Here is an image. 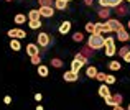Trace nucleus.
<instances>
[{"label": "nucleus", "mask_w": 130, "mask_h": 110, "mask_svg": "<svg viewBox=\"0 0 130 110\" xmlns=\"http://www.w3.org/2000/svg\"><path fill=\"white\" fill-rule=\"evenodd\" d=\"M87 46H91L92 49H102L104 48V35H99V33H94V35H89L87 38Z\"/></svg>", "instance_id": "f257e3e1"}, {"label": "nucleus", "mask_w": 130, "mask_h": 110, "mask_svg": "<svg viewBox=\"0 0 130 110\" xmlns=\"http://www.w3.org/2000/svg\"><path fill=\"white\" fill-rule=\"evenodd\" d=\"M104 49H105V56H109V58L117 54V46H115V38L114 36H105L104 38Z\"/></svg>", "instance_id": "f03ea898"}, {"label": "nucleus", "mask_w": 130, "mask_h": 110, "mask_svg": "<svg viewBox=\"0 0 130 110\" xmlns=\"http://www.w3.org/2000/svg\"><path fill=\"white\" fill-rule=\"evenodd\" d=\"M36 44H38L40 48H48L51 43H53V38H51L50 35H48L46 31H41V33H38V38H36Z\"/></svg>", "instance_id": "7ed1b4c3"}, {"label": "nucleus", "mask_w": 130, "mask_h": 110, "mask_svg": "<svg viewBox=\"0 0 130 110\" xmlns=\"http://www.w3.org/2000/svg\"><path fill=\"white\" fill-rule=\"evenodd\" d=\"M7 35H8V38L12 40V38H17V40H25L26 38V31L22 28H12L7 31Z\"/></svg>", "instance_id": "20e7f679"}, {"label": "nucleus", "mask_w": 130, "mask_h": 110, "mask_svg": "<svg viewBox=\"0 0 130 110\" xmlns=\"http://www.w3.org/2000/svg\"><path fill=\"white\" fill-rule=\"evenodd\" d=\"M95 33H99V35H109V33H112V30L105 22H97L95 23Z\"/></svg>", "instance_id": "39448f33"}, {"label": "nucleus", "mask_w": 130, "mask_h": 110, "mask_svg": "<svg viewBox=\"0 0 130 110\" xmlns=\"http://www.w3.org/2000/svg\"><path fill=\"white\" fill-rule=\"evenodd\" d=\"M105 23H107V25L110 26V30H112V31H115V33H117L119 30L125 28V26L122 25V22H120V20H117V18H109V20H107Z\"/></svg>", "instance_id": "423d86ee"}, {"label": "nucleus", "mask_w": 130, "mask_h": 110, "mask_svg": "<svg viewBox=\"0 0 130 110\" xmlns=\"http://www.w3.org/2000/svg\"><path fill=\"white\" fill-rule=\"evenodd\" d=\"M63 79L64 82H77V79H79V72H74V71H66V72L63 74Z\"/></svg>", "instance_id": "0eeeda50"}, {"label": "nucleus", "mask_w": 130, "mask_h": 110, "mask_svg": "<svg viewBox=\"0 0 130 110\" xmlns=\"http://www.w3.org/2000/svg\"><path fill=\"white\" fill-rule=\"evenodd\" d=\"M114 13L119 16V18L125 16V15L128 13V5H127V3H124V2H122L120 5H117V7H115V12H114Z\"/></svg>", "instance_id": "6e6552de"}, {"label": "nucleus", "mask_w": 130, "mask_h": 110, "mask_svg": "<svg viewBox=\"0 0 130 110\" xmlns=\"http://www.w3.org/2000/svg\"><path fill=\"white\" fill-rule=\"evenodd\" d=\"M101 7H107V8H115L117 5H120L124 0H97Z\"/></svg>", "instance_id": "1a4fd4ad"}, {"label": "nucleus", "mask_w": 130, "mask_h": 110, "mask_svg": "<svg viewBox=\"0 0 130 110\" xmlns=\"http://www.w3.org/2000/svg\"><path fill=\"white\" fill-rule=\"evenodd\" d=\"M40 13H41L43 18H51V16H54V7H40Z\"/></svg>", "instance_id": "9d476101"}, {"label": "nucleus", "mask_w": 130, "mask_h": 110, "mask_svg": "<svg viewBox=\"0 0 130 110\" xmlns=\"http://www.w3.org/2000/svg\"><path fill=\"white\" fill-rule=\"evenodd\" d=\"M25 51H26L28 56H35V54H40V46L36 43H28L26 48H25Z\"/></svg>", "instance_id": "9b49d317"}, {"label": "nucleus", "mask_w": 130, "mask_h": 110, "mask_svg": "<svg viewBox=\"0 0 130 110\" xmlns=\"http://www.w3.org/2000/svg\"><path fill=\"white\" fill-rule=\"evenodd\" d=\"M110 13H112L110 8H107V7H101V10L97 12V16L101 18V22H104V20L107 22V20L110 18Z\"/></svg>", "instance_id": "f8f14e48"}, {"label": "nucleus", "mask_w": 130, "mask_h": 110, "mask_svg": "<svg viewBox=\"0 0 130 110\" xmlns=\"http://www.w3.org/2000/svg\"><path fill=\"white\" fill-rule=\"evenodd\" d=\"M117 41H120V43H127V41H130V33L125 28L119 30L117 31Z\"/></svg>", "instance_id": "ddd939ff"}, {"label": "nucleus", "mask_w": 130, "mask_h": 110, "mask_svg": "<svg viewBox=\"0 0 130 110\" xmlns=\"http://www.w3.org/2000/svg\"><path fill=\"white\" fill-rule=\"evenodd\" d=\"M58 31H59V35H68V33L71 31V22L69 20H66V22H63L59 26H58Z\"/></svg>", "instance_id": "4468645a"}, {"label": "nucleus", "mask_w": 130, "mask_h": 110, "mask_svg": "<svg viewBox=\"0 0 130 110\" xmlns=\"http://www.w3.org/2000/svg\"><path fill=\"white\" fill-rule=\"evenodd\" d=\"M13 22H15V25H25V23H28V16L25 15V13H17L15 16H13Z\"/></svg>", "instance_id": "2eb2a0df"}, {"label": "nucleus", "mask_w": 130, "mask_h": 110, "mask_svg": "<svg viewBox=\"0 0 130 110\" xmlns=\"http://www.w3.org/2000/svg\"><path fill=\"white\" fill-rule=\"evenodd\" d=\"M97 94L101 95L102 99H104V97H107V95H110V89H109V85L105 84V82H102V84L99 85V90H97Z\"/></svg>", "instance_id": "dca6fc26"}, {"label": "nucleus", "mask_w": 130, "mask_h": 110, "mask_svg": "<svg viewBox=\"0 0 130 110\" xmlns=\"http://www.w3.org/2000/svg\"><path fill=\"white\" fill-rule=\"evenodd\" d=\"M50 66L54 67V69H61V67L64 66V63H63L61 58H51V59H50Z\"/></svg>", "instance_id": "f3484780"}, {"label": "nucleus", "mask_w": 130, "mask_h": 110, "mask_svg": "<svg viewBox=\"0 0 130 110\" xmlns=\"http://www.w3.org/2000/svg\"><path fill=\"white\" fill-rule=\"evenodd\" d=\"M28 20H41V13H40L38 8H31L28 13H26Z\"/></svg>", "instance_id": "a211bd4d"}, {"label": "nucleus", "mask_w": 130, "mask_h": 110, "mask_svg": "<svg viewBox=\"0 0 130 110\" xmlns=\"http://www.w3.org/2000/svg\"><path fill=\"white\" fill-rule=\"evenodd\" d=\"M38 67V76L40 77H48L50 76V66H44V64H40Z\"/></svg>", "instance_id": "6ab92c4d"}, {"label": "nucleus", "mask_w": 130, "mask_h": 110, "mask_svg": "<svg viewBox=\"0 0 130 110\" xmlns=\"http://www.w3.org/2000/svg\"><path fill=\"white\" fill-rule=\"evenodd\" d=\"M79 53H81V54H84V56H86L87 59H91V58L94 56V49H92L91 46H87V44H84V46H83V49H81Z\"/></svg>", "instance_id": "aec40b11"}, {"label": "nucleus", "mask_w": 130, "mask_h": 110, "mask_svg": "<svg viewBox=\"0 0 130 110\" xmlns=\"http://www.w3.org/2000/svg\"><path fill=\"white\" fill-rule=\"evenodd\" d=\"M68 5H69V2H66V0H54V8L56 10H68Z\"/></svg>", "instance_id": "412c9836"}, {"label": "nucleus", "mask_w": 130, "mask_h": 110, "mask_svg": "<svg viewBox=\"0 0 130 110\" xmlns=\"http://www.w3.org/2000/svg\"><path fill=\"white\" fill-rule=\"evenodd\" d=\"M97 72H99V71H97V67H95V66H87L86 67V76H87L89 79H95Z\"/></svg>", "instance_id": "4be33fe9"}, {"label": "nucleus", "mask_w": 130, "mask_h": 110, "mask_svg": "<svg viewBox=\"0 0 130 110\" xmlns=\"http://www.w3.org/2000/svg\"><path fill=\"white\" fill-rule=\"evenodd\" d=\"M10 48H12L13 51H17V53H18V51L22 49V41L17 40V38H12V40H10Z\"/></svg>", "instance_id": "5701e85b"}, {"label": "nucleus", "mask_w": 130, "mask_h": 110, "mask_svg": "<svg viewBox=\"0 0 130 110\" xmlns=\"http://www.w3.org/2000/svg\"><path fill=\"white\" fill-rule=\"evenodd\" d=\"M28 26H30V30H40L43 26V23H41V20H28Z\"/></svg>", "instance_id": "b1692460"}, {"label": "nucleus", "mask_w": 130, "mask_h": 110, "mask_svg": "<svg viewBox=\"0 0 130 110\" xmlns=\"http://www.w3.org/2000/svg\"><path fill=\"white\" fill-rule=\"evenodd\" d=\"M109 69H110L112 72H115V71H120V69H122L120 61H110V63H109Z\"/></svg>", "instance_id": "393cba45"}, {"label": "nucleus", "mask_w": 130, "mask_h": 110, "mask_svg": "<svg viewBox=\"0 0 130 110\" xmlns=\"http://www.w3.org/2000/svg\"><path fill=\"white\" fill-rule=\"evenodd\" d=\"M83 66H84L83 63H79L77 59H73V63H71V71H74V72H79V71L83 69Z\"/></svg>", "instance_id": "a878e982"}, {"label": "nucleus", "mask_w": 130, "mask_h": 110, "mask_svg": "<svg viewBox=\"0 0 130 110\" xmlns=\"http://www.w3.org/2000/svg\"><path fill=\"white\" fill-rule=\"evenodd\" d=\"M84 30L89 33V35H94L95 33V23H92V22H87L86 25H84Z\"/></svg>", "instance_id": "bb28decb"}, {"label": "nucleus", "mask_w": 130, "mask_h": 110, "mask_svg": "<svg viewBox=\"0 0 130 110\" xmlns=\"http://www.w3.org/2000/svg\"><path fill=\"white\" fill-rule=\"evenodd\" d=\"M74 59H77L79 63H83L84 66H87V64H89V59L84 56V54H81V53H76V54H74Z\"/></svg>", "instance_id": "cd10ccee"}, {"label": "nucleus", "mask_w": 130, "mask_h": 110, "mask_svg": "<svg viewBox=\"0 0 130 110\" xmlns=\"http://www.w3.org/2000/svg\"><path fill=\"white\" fill-rule=\"evenodd\" d=\"M73 41H74V43H83V41H84V33L83 31H76L73 35Z\"/></svg>", "instance_id": "c85d7f7f"}, {"label": "nucleus", "mask_w": 130, "mask_h": 110, "mask_svg": "<svg viewBox=\"0 0 130 110\" xmlns=\"http://www.w3.org/2000/svg\"><path fill=\"white\" fill-rule=\"evenodd\" d=\"M30 61H31L33 66H40V64H41V54H35V56H30Z\"/></svg>", "instance_id": "c756f323"}, {"label": "nucleus", "mask_w": 130, "mask_h": 110, "mask_svg": "<svg viewBox=\"0 0 130 110\" xmlns=\"http://www.w3.org/2000/svg\"><path fill=\"white\" fill-rule=\"evenodd\" d=\"M128 51H130V46H127V44H124V46H122L120 49H117V54H119L120 58H124L125 54L128 53Z\"/></svg>", "instance_id": "7c9ffc66"}, {"label": "nucleus", "mask_w": 130, "mask_h": 110, "mask_svg": "<svg viewBox=\"0 0 130 110\" xmlns=\"http://www.w3.org/2000/svg\"><path fill=\"white\" fill-rule=\"evenodd\" d=\"M115 82H117V77H115L114 74H107V77H105V84L112 85V84H115Z\"/></svg>", "instance_id": "2f4dec72"}, {"label": "nucleus", "mask_w": 130, "mask_h": 110, "mask_svg": "<svg viewBox=\"0 0 130 110\" xmlns=\"http://www.w3.org/2000/svg\"><path fill=\"white\" fill-rule=\"evenodd\" d=\"M104 102H105V105H109V107H114V105H117V104H115V100H114V97H112V94L107 95V97H104Z\"/></svg>", "instance_id": "473e14b6"}, {"label": "nucleus", "mask_w": 130, "mask_h": 110, "mask_svg": "<svg viewBox=\"0 0 130 110\" xmlns=\"http://www.w3.org/2000/svg\"><path fill=\"white\" fill-rule=\"evenodd\" d=\"M40 7H54V0H38Z\"/></svg>", "instance_id": "72a5a7b5"}, {"label": "nucleus", "mask_w": 130, "mask_h": 110, "mask_svg": "<svg viewBox=\"0 0 130 110\" xmlns=\"http://www.w3.org/2000/svg\"><path fill=\"white\" fill-rule=\"evenodd\" d=\"M112 97H114V100H115V104H117V105H122V102H124V97H122L120 94H112Z\"/></svg>", "instance_id": "f704fd0d"}, {"label": "nucleus", "mask_w": 130, "mask_h": 110, "mask_svg": "<svg viewBox=\"0 0 130 110\" xmlns=\"http://www.w3.org/2000/svg\"><path fill=\"white\" fill-rule=\"evenodd\" d=\"M105 77H107V74H105V72H97V76H95V81H99L102 84V82H105Z\"/></svg>", "instance_id": "c9c22d12"}, {"label": "nucleus", "mask_w": 130, "mask_h": 110, "mask_svg": "<svg viewBox=\"0 0 130 110\" xmlns=\"http://www.w3.org/2000/svg\"><path fill=\"white\" fill-rule=\"evenodd\" d=\"M3 104L10 105V104H12V97H10V95H5V97H3Z\"/></svg>", "instance_id": "e433bc0d"}, {"label": "nucleus", "mask_w": 130, "mask_h": 110, "mask_svg": "<svg viewBox=\"0 0 130 110\" xmlns=\"http://www.w3.org/2000/svg\"><path fill=\"white\" fill-rule=\"evenodd\" d=\"M33 97H35V100H36V102H41V100H43V95L40 94V92H36V94L33 95Z\"/></svg>", "instance_id": "4c0bfd02"}, {"label": "nucleus", "mask_w": 130, "mask_h": 110, "mask_svg": "<svg viewBox=\"0 0 130 110\" xmlns=\"http://www.w3.org/2000/svg\"><path fill=\"white\" fill-rule=\"evenodd\" d=\"M122 59H124V61H125V63H130V51H128V53H127V54H125V56H124V58H122Z\"/></svg>", "instance_id": "58836bf2"}, {"label": "nucleus", "mask_w": 130, "mask_h": 110, "mask_svg": "<svg viewBox=\"0 0 130 110\" xmlns=\"http://www.w3.org/2000/svg\"><path fill=\"white\" fill-rule=\"evenodd\" d=\"M92 3H94V0H84V5L86 7H91Z\"/></svg>", "instance_id": "ea45409f"}, {"label": "nucleus", "mask_w": 130, "mask_h": 110, "mask_svg": "<svg viewBox=\"0 0 130 110\" xmlns=\"http://www.w3.org/2000/svg\"><path fill=\"white\" fill-rule=\"evenodd\" d=\"M112 110H125V108L122 107V105H114V107H112Z\"/></svg>", "instance_id": "a19ab883"}, {"label": "nucleus", "mask_w": 130, "mask_h": 110, "mask_svg": "<svg viewBox=\"0 0 130 110\" xmlns=\"http://www.w3.org/2000/svg\"><path fill=\"white\" fill-rule=\"evenodd\" d=\"M35 110H43V105H36V108Z\"/></svg>", "instance_id": "79ce46f5"}, {"label": "nucleus", "mask_w": 130, "mask_h": 110, "mask_svg": "<svg viewBox=\"0 0 130 110\" xmlns=\"http://www.w3.org/2000/svg\"><path fill=\"white\" fill-rule=\"evenodd\" d=\"M127 26H128V30H130V20H128V23H127Z\"/></svg>", "instance_id": "37998d69"}, {"label": "nucleus", "mask_w": 130, "mask_h": 110, "mask_svg": "<svg viewBox=\"0 0 130 110\" xmlns=\"http://www.w3.org/2000/svg\"><path fill=\"white\" fill-rule=\"evenodd\" d=\"M124 2H127V3H130V0H124Z\"/></svg>", "instance_id": "c03bdc74"}, {"label": "nucleus", "mask_w": 130, "mask_h": 110, "mask_svg": "<svg viewBox=\"0 0 130 110\" xmlns=\"http://www.w3.org/2000/svg\"><path fill=\"white\" fill-rule=\"evenodd\" d=\"M127 110H130V104H128V107H127Z\"/></svg>", "instance_id": "a18cd8bd"}, {"label": "nucleus", "mask_w": 130, "mask_h": 110, "mask_svg": "<svg viewBox=\"0 0 130 110\" xmlns=\"http://www.w3.org/2000/svg\"><path fill=\"white\" fill-rule=\"evenodd\" d=\"M5 2H12V0H5Z\"/></svg>", "instance_id": "49530a36"}, {"label": "nucleus", "mask_w": 130, "mask_h": 110, "mask_svg": "<svg viewBox=\"0 0 130 110\" xmlns=\"http://www.w3.org/2000/svg\"><path fill=\"white\" fill-rule=\"evenodd\" d=\"M66 2H73V0H66Z\"/></svg>", "instance_id": "de8ad7c7"}]
</instances>
